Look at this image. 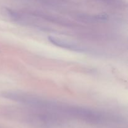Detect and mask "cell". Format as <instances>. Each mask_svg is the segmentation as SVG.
I'll return each mask as SVG.
<instances>
[{
    "label": "cell",
    "instance_id": "cell-1",
    "mask_svg": "<svg viewBox=\"0 0 128 128\" xmlns=\"http://www.w3.org/2000/svg\"><path fill=\"white\" fill-rule=\"evenodd\" d=\"M48 38L51 43L58 47L66 48L67 50H70L72 51H78V52H84L85 51H86V49L84 47L70 40L53 36H48Z\"/></svg>",
    "mask_w": 128,
    "mask_h": 128
}]
</instances>
